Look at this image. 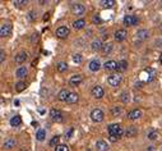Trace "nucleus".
Here are the masks:
<instances>
[{
	"label": "nucleus",
	"mask_w": 162,
	"mask_h": 151,
	"mask_svg": "<svg viewBox=\"0 0 162 151\" xmlns=\"http://www.w3.org/2000/svg\"><path fill=\"white\" fill-rule=\"evenodd\" d=\"M156 137H157V133L154 132V131L151 132L149 135H148V138H149V140H156Z\"/></svg>",
	"instance_id": "37"
},
{
	"label": "nucleus",
	"mask_w": 162,
	"mask_h": 151,
	"mask_svg": "<svg viewBox=\"0 0 162 151\" xmlns=\"http://www.w3.org/2000/svg\"><path fill=\"white\" fill-rule=\"evenodd\" d=\"M37 36H38L37 33H35V35H33V37H32V43H36V41H37V38H38Z\"/></svg>",
	"instance_id": "40"
},
{
	"label": "nucleus",
	"mask_w": 162,
	"mask_h": 151,
	"mask_svg": "<svg viewBox=\"0 0 162 151\" xmlns=\"http://www.w3.org/2000/svg\"><path fill=\"white\" fill-rule=\"evenodd\" d=\"M49 19V14L46 13V14H45V17H44V21H47Z\"/></svg>",
	"instance_id": "44"
},
{
	"label": "nucleus",
	"mask_w": 162,
	"mask_h": 151,
	"mask_svg": "<svg viewBox=\"0 0 162 151\" xmlns=\"http://www.w3.org/2000/svg\"><path fill=\"white\" fill-rule=\"evenodd\" d=\"M73 60H74V63H77V64H80V62H82V57H80L79 54H75L74 57H73Z\"/></svg>",
	"instance_id": "35"
},
{
	"label": "nucleus",
	"mask_w": 162,
	"mask_h": 151,
	"mask_svg": "<svg viewBox=\"0 0 162 151\" xmlns=\"http://www.w3.org/2000/svg\"><path fill=\"white\" fill-rule=\"evenodd\" d=\"M111 111H112V114H114V115H119V114L121 113L120 108H118V106H114V108H111Z\"/></svg>",
	"instance_id": "36"
},
{
	"label": "nucleus",
	"mask_w": 162,
	"mask_h": 151,
	"mask_svg": "<svg viewBox=\"0 0 162 151\" xmlns=\"http://www.w3.org/2000/svg\"><path fill=\"white\" fill-rule=\"evenodd\" d=\"M26 74H27V68H26V67H19V68L17 69V77L23 78V77H26Z\"/></svg>",
	"instance_id": "22"
},
{
	"label": "nucleus",
	"mask_w": 162,
	"mask_h": 151,
	"mask_svg": "<svg viewBox=\"0 0 162 151\" xmlns=\"http://www.w3.org/2000/svg\"><path fill=\"white\" fill-rule=\"evenodd\" d=\"M4 58H5V54H4V50L0 51V62L4 63Z\"/></svg>",
	"instance_id": "38"
},
{
	"label": "nucleus",
	"mask_w": 162,
	"mask_h": 151,
	"mask_svg": "<svg viewBox=\"0 0 162 151\" xmlns=\"http://www.w3.org/2000/svg\"><path fill=\"white\" fill-rule=\"evenodd\" d=\"M135 133H137V128H135V127H129L128 131H126V136H128V137H132V136H134Z\"/></svg>",
	"instance_id": "30"
},
{
	"label": "nucleus",
	"mask_w": 162,
	"mask_h": 151,
	"mask_svg": "<svg viewBox=\"0 0 162 151\" xmlns=\"http://www.w3.org/2000/svg\"><path fill=\"white\" fill-rule=\"evenodd\" d=\"M118 65H119V63H116L115 60H108V62H106L104 64V67H105V69L106 71H116L118 69Z\"/></svg>",
	"instance_id": "11"
},
{
	"label": "nucleus",
	"mask_w": 162,
	"mask_h": 151,
	"mask_svg": "<svg viewBox=\"0 0 162 151\" xmlns=\"http://www.w3.org/2000/svg\"><path fill=\"white\" fill-rule=\"evenodd\" d=\"M148 31L147 30H139L138 31V33H137V36H138L139 40H146L147 37H148Z\"/></svg>",
	"instance_id": "23"
},
{
	"label": "nucleus",
	"mask_w": 162,
	"mask_h": 151,
	"mask_svg": "<svg viewBox=\"0 0 162 151\" xmlns=\"http://www.w3.org/2000/svg\"><path fill=\"white\" fill-rule=\"evenodd\" d=\"M111 50H112L111 44H105L104 46H102V52H104V54H110Z\"/></svg>",
	"instance_id": "29"
},
{
	"label": "nucleus",
	"mask_w": 162,
	"mask_h": 151,
	"mask_svg": "<svg viewBox=\"0 0 162 151\" xmlns=\"http://www.w3.org/2000/svg\"><path fill=\"white\" fill-rule=\"evenodd\" d=\"M88 67H89V71L97 72L98 69L101 68V64H100V62H98V60H92V62L89 63V65H88Z\"/></svg>",
	"instance_id": "15"
},
{
	"label": "nucleus",
	"mask_w": 162,
	"mask_h": 151,
	"mask_svg": "<svg viewBox=\"0 0 162 151\" xmlns=\"http://www.w3.org/2000/svg\"><path fill=\"white\" fill-rule=\"evenodd\" d=\"M59 140H60V137H59V136H54V137H52V138L50 140L49 145H50L51 147H56V146H59Z\"/></svg>",
	"instance_id": "28"
},
{
	"label": "nucleus",
	"mask_w": 162,
	"mask_h": 151,
	"mask_svg": "<svg viewBox=\"0 0 162 151\" xmlns=\"http://www.w3.org/2000/svg\"><path fill=\"white\" fill-rule=\"evenodd\" d=\"M10 33H12V26H10L9 23L1 24V27H0V36L6 37V36H9Z\"/></svg>",
	"instance_id": "4"
},
{
	"label": "nucleus",
	"mask_w": 162,
	"mask_h": 151,
	"mask_svg": "<svg viewBox=\"0 0 162 151\" xmlns=\"http://www.w3.org/2000/svg\"><path fill=\"white\" fill-rule=\"evenodd\" d=\"M160 63L162 64V54H161V57H160Z\"/></svg>",
	"instance_id": "45"
},
{
	"label": "nucleus",
	"mask_w": 162,
	"mask_h": 151,
	"mask_svg": "<svg viewBox=\"0 0 162 151\" xmlns=\"http://www.w3.org/2000/svg\"><path fill=\"white\" fill-rule=\"evenodd\" d=\"M68 35H69V28L68 27H59L58 30H56V36L58 37H60V38H65V37H68Z\"/></svg>",
	"instance_id": "9"
},
{
	"label": "nucleus",
	"mask_w": 162,
	"mask_h": 151,
	"mask_svg": "<svg viewBox=\"0 0 162 151\" xmlns=\"http://www.w3.org/2000/svg\"><path fill=\"white\" fill-rule=\"evenodd\" d=\"M82 76H79V74H75V76H73V77H70V79H69V83L72 86H78L80 82H82Z\"/></svg>",
	"instance_id": "13"
},
{
	"label": "nucleus",
	"mask_w": 162,
	"mask_h": 151,
	"mask_svg": "<svg viewBox=\"0 0 162 151\" xmlns=\"http://www.w3.org/2000/svg\"><path fill=\"white\" fill-rule=\"evenodd\" d=\"M72 132H73V128H70V129H69V132L66 133V137H69L70 135H72Z\"/></svg>",
	"instance_id": "42"
},
{
	"label": "nucleus",
	"mask_w": 162,
	"mask_h": 151,
	"mask_svg": "<svg viewBox=\"0 0 162 151\" xmlns=\"http://www.w3.org/2000/svg\"><path fill=\"white\" fill-rule=\"evenodd\" d=\"M126 68H128V62H126V60L119 62V65H118V71L119 72H125Z\"/></svg>",
	"instance_id": "25"
},
{
	"label": "nucleus",
	"mask_w": 162,
	"mask_h": 151,
	"mask_svg": "<svg viewBox=\"0 0 162 151\" xmlns=\"http://www.w3.org/2000/svg\"><path fill=\"white\" fill-rule=\"evenodd\" d=\"M55 151H69V147L66 145H59L55 147Z\"/></svg>",
	"instance_id": "32"
},
{
	"label": "nucleus",
	"mask_w": 162,
	"mask_h": 151,
	"mask_svg": "<svg viewBox=\"0 0 162 151\" xmlns=\"http://www.w3.org/2000/svg\"><path fill=\"white\" fill-rule=\"evenodd\" d=\"M36 138L38 141H44L45 138H46V132H45V129H38L37 135H36Z\"/></svg>",
	"instance_id": "26"
},
{
	"label": "nucleus",
	"mask_w": 162,
	"mask_h": 151,
	"mask_svg": "<svg viewBox=\"0 0 162 151\" xmlns=\"http://www.w3.org/2000/svg\"><path fill=\"white\" fill-rule=\"evenodd\" d=\"M128 117H129V119H132V121H135V119H139L142 117V111H140L139 109H134V110H132L128 114Z\"/></svg>",
	"instance_id": "12"
},
{
	"label": "nucleus",
	"mask_w": 162,
	"mask_h": 151,
	"mask_svg": "<svg viewBox=\"0 0 162 151\" xmlns=\"http://www.w3.org/2000/svg\"><path fill=\"white\" fill-rule=\"evenodd\" d=\"M121 100H123V103H128V101H129V94L128 92H123L121 94Z\"/></svg>",
	"instance_id": "34"
},
{
	"label": "nucleus",
	"mask_w": 162,
	"mask_h": 151,
	"mask_svg": "<svg viewBox=\"0 0 162 151\" xmlns=\"http://www.w3.org/2000/svg\"><path fill=\"white\" fill-rule=\"evenodd\" d=\"M126 36H128V33H126V31L125 30H118L115 32L114 35V37H115V41H118V43H121V41H124Z\"/></svg>",
	"instance_id": "5"
},
{
	"label": "nucleus",
	"mask_w": 162,
	"mask_h": 151,
	"mask_svg": "<svg viewBox=\"0 0 162 151\" xmlns=\"http://www.w3.org/2000/svg\"><path fill=\"white\" fill-rule=\"evenodd\" d=\"M69 94L70 92H68L66 90H61L60 92H59V95H58V99L60 100V101H66V99H68V96H69Z\"/></svg>",
	"instance_id": "20"
},
{
	"label": "nucleus",
	"mask_w": 162,
	"mask_h": 151,
	"mask_svg": "<svg viewBox=\"0 0 162 151\" xmlns=\"http://www.w3.org/2000/svg\"><path fill=\"white\" fill-rule=\"evenodd\" d=\"M91 118H92L93 122L100 123L104 119V113H102L101 109H94V110H92V113H91Z\"/></svg>",
	"instance_id": "2"
},
{
	"label": "nucleus",
	"mask_w": 162,
	"mask_h": 151,
	"mask_svg": "<svg viewBox=\"0 0 162 151\" xmlns=\"http://www.w3.org/2000/svg\"><path fill=\"white\" fill-rule=\"evenodd\" d=\"M93 22L94 23H100L101 22V18L98 16H96V17H93Z\"/></svg>",
	"instance_id": "39"
},
{
	"label": "nucleus",
	"mask_w": 162,
	"mask_h": 151,
	"mask_svg": "<svg viewBox=\"0 0 162 151\" xmlns=\"http://www.w3.org/2000/svg\"><path fill=\"white\" fill-rule=\"evenodd\" d=\"M24 87H26V83H24V82H18L15 85V89H17V91H19V92L24 90Z\"/></svg>",
	"instance_id": "33"
},
{
	"label": "nucleus",
	"mask_w": 162,
	"mask_h": 151,
	"mask_svg": "<svg viewBox=\"0 0 162 151\" xmlns=\"http://www.w3.org/2000/svg\"><path fill=\"white\" fill-rule=\"evenodd\" d=\"M123 133H124L123 132V128L118 123H114V124L108 125V136H115V137H118V138H120L123 136Z\"/></svg>",
	"instance_id": "1"
},
{
	"label": "nucleus",
	"mask_w": 162,
	"mask_h": 151,
	"mask_svg": "<svg viewBox=\"0 0 162 151\" xmlns=\"http://www.w3.org/2000/svg\"><path fill=\"white\" fill-rule=\"evenodd\" d=\"M87 151H91V150H87Z\"/></svg>",
	"instance_id": "47"
},
{
	"label": "nucleus",
	"mask_w": 162,
	"mask_h": 151,
	"mask_svg": "<svg viewBox=\"0 0 162 151\" xmlns=\"http://www.w3.org/2000/svg\"><path fill=\"white\" fill-rule=\"evenodd\" d=\"M50 115H51L52 121H55V122H61L63 121V114L59 109H52V110L50 111Z\"/></svg>",
	"instance_id": "7"
},
{
	"label": "nucleus",
	"mask_w": 162,
	"mask_h": 151,
	"mask_svg": "<svg viewBox=\"0 0 162 151\" xmlns=\"http://www.w3.org/2000/svg\"><path fill=\"white\" fill-rule=\"evenodd\" d=\"M27 59V54L26 52H19L18 55L15 57V63H18V64H22V63Z\"/></svg>",
	"instance_id": "21"
},
{
	"label": "nucleus",
	"mask_w": 162,
	"mask_h": 151,
	"mask_svg": "<svg viewBox=\"0 0 162 151\" xmlns=\"http://www.w3.org/2000/svg\"><path fill=\"white\" fill-rule=\"evenodd\" d=\"M138 23V18L135 16H126L124 18V24L125 26H134Z\"/></svg>",
	"instance_id": "10"
},
{
	"label": "nucleus",
	"mask_w": 162,
	"mask_h": 151,
	"mask_svg": "<svg viewBox=\"0 0 162 151\" xmlns=\"http://www.w3.org/2000/svg\"><path fill=\"white\" fill-rule=\"evenodd\" d=\"M26 1H14V5H20V4H24Z\"/></svg>",
	"instance_id": "41"
},
{
	"label": "nucleus",
	"mask_w": 162,
	"mask_h": 151,
	"mask_svg": "<svg viewBox=\"0 0 162 151\" xmlns=\"http://www.w3.org/2000/svg\"><path fill=\"white\" fill-rule=\"evenodd\" d=\"M107 82H108V85H110V86L116 87V86L120 85V82H121V77H120V74H111V76H108Z\"/></svg>",
	"instance_id": "3"
},
{
	"label": "nucleus",
	"mask_w": 162,
	"mask_h": 151,
	"mask_svg": "<svg viewBox=\"0 0 162 151\" xmlns=\"http://www.w3.org/2000/svg\"><path fill=\"white\" fill-rule=\"evenodd\" d=\"M15 146V140L14 138H8L4 143V149H13Z\"/></svg>",
	"instance_id": "24"
},
{
	"label": "nucleus",
	"mask_w": 162,
	"mask_h": 151,
	"mask_svg": "<svg viewBox=\"0 0 162 151\" xmlns=\"http://www.w3.org/2000/svg\"><path fill=\"white\" fill-rule=\"evenodd\" d=\"M104 95H105V91H104L102 87L94 86L93 89H92V96L96 97V99H101V97H104Z\"/></svg>",
	"instance_id": "6"
},
{
	"label": "nucleus",
	"mask_w": 162,
	"mask_h": 151,
	"mask_svg": "<svg viewBox=\"0 0 162 151\" xmlns=\"http://www.w3.org/2000/svg\"><path fill=\"white\" fill-rule=\"evenodd\" d=\"M91 46H92V50L93 51H98V50H102V43H101V40H94L92 44H91Z\"/></svg>",
	"instance_id": "17"
},
{
	"label": "nucleus",
	"mask_w": 162,
	"mask_h": 151,
	"mask_svg": "<svg viewBox=\"0 0 162 151\" xmlns=\"http://www.w3.org/2000/svg\"><path fill=\"white\" fill-rule=\"evenodd\" d=\"M20 123H22V119H20L19 115H15V117L10 119V125L12 127H18V125H20Z\"/></svg>",
	"instance_id": "18"
},
{
	"label": "nucleus",
	"mask_w": 162,
	"mask_h": 151,
	"mask_svg": "<svg viewBox=\"0 0 162 151\" xmlns=\"http://www.w3.org/2000/svg\"><path fill=\"white\" fill-rule=\"evenodd\" d=\"M96 147H97V151H107L108 150V145L105 141H102V140L97 141Z\"/></svg>",
	"instance_id": "14"
},
{
	"label": "nucleus",
	"mask_w": 162,
	"mask_h": 151,
	"mask_svg": "<svg viewBox=\"0 0 162 151\" xmlns=\"http://www.w3.org/2000/svg\"><path fill=\"white\" fill-rule=\"evenodd\" d=\"M161 31H162V26H161Z\"/></svg>",
	"instance_id": "46"
},
{
	"label": "nucleus",
	"mask_w": 162,
	"mask_h": 151,
	"mask_svg": "<svg viewBox=\"0 0 162 151\" xmlns=\"http://www.w3.org/2000/svg\"><path fill=\"white\" fill-rule=\"evenodd\" d=\"M78 97L79 96L75 92H70L69 96H68V99H66V103H68V104H75L77 101H78Z\"/></svg>",
	"instance_id": "16"
},
{
	"label": "nucleus",
	"mask_w": 162,
	"mask_h": 151,
	"mask_svg": "<svg viewBox=\"0 0 162 151\" xmlns=\"http://www.w3.org/2000/svg\"><path fill=\"white\" fill-rule=\"evenodd\" d=\"M30 16H31V17H30L31 19H35V13H33V12H31V13H30Z\"/></svg>",
	"instance_id": "43"
},
{
	"label": "nucleus",
	"mask_w": 162,
	"mask_h": 151,
	"mask_svg": "<svg viewBox=\"0 0 162 151\" xmlns=\"http://www.w3.org/2000/svg\"><path fill=\"white\" fill-rule=\"evenodd\" d=\"M84 26H86V21L84 19H78L73 23V27H74L75 30H82Z\"/></svg>",
	"instance_id": "19"
},
{
	"label": "nucleus",
	"mask_w": 162,
	"mask_h": 151,
	"mask_svg": "<svg viewBox=\"0 0 162 151\" xmlns=\"http://www.w3.org/2000/svg\"><path fill=\"white\" fill-rule=\"evenodd\" d=\"M72 12L74 13L75 16H80L84 13V5L79 4V3H77V4H73L72 5Z\"/></svg>",
	"instance_id": "8"
},
{
	"label": "nucleus",
	"mask_w": 162,
	"mask_h": 151,
	"mask_svg": "<svg viewBox=\"0 0 162 151\" xmlns=\"http://www.w3.org/2000/svg\"><path fill=\"white\" fill-rule=\"evenodd\" d=\"M56 69H58V72L63 73V72H65L66 69H68V64H66V63H64V62H60L58 64V67H56Z\"/></svg>",
	"instance_id": "27"
},
{
	"label": "nucleus",
	"mask_w": 162,
	"mask_h": 151,
	"mask_svg": "<svg viewBox=\"0 0 162 151\" xmlns=\"http://www.w3.org/2000/svg\"><path fill=\"white\" fill-rule=\"evenodd\" d=\"M114 4H115L114 0H104V1H102V5L106 6V8H111Z\"/></svg>",
	"instance_id": "31"
}]
</instances>
